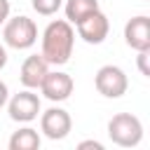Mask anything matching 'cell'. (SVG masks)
Here are the masks:
<instances>
[{"instance_id": "9c48e42d", "label": "cell", "mask_w": 150, "mask_h": 150, "mask_svg": "<svg viewBox=\"0 0 150 150\" xmlns=\"http://www.w3.org/2000/svg\"><path fill=\"white\" fill-rule=\"evenodd\" d=\"M124 42L136 52L150 49V19L143 14L129 19L124 23Z\"/></svg>"}, {"instance_id": "277c9868", "label": "cell", "mask_w": 150, "mask_h": 150, "mask_svg": "<svg viewBox=\"0 0 150 150\" xmlns=\"http://www.w3.org/2000/svg\"><path fill=\"white\" fill-rule=\"evenodd\" d=\"M94 87L101 96L105 98H120L127 94L129 89V80H127V73L120 68V66H101L96 70V77H94Z\"/></svg>"}, {"instance_id": "8fae6325", "label": "cell", "mask_w": 150, "mask_h": 150, "mask_svg": "<svg viewBox=\"0 0 150 150\" xmlns=\"http://www.w3.org/2000/svg\"><path fill=\"white\" fill-rule=\"evenodd\" d=\"M40 143H42V138H40L38 129H33V127H21V129H16V131L9 136L7 148H9V150H38Z\"/></svg>"}, {"instance_id": "8992f818", "label": "cell", "mask_w": 150, "mask_h": 150, "mask_svg": "<svg viewBox=\"0 0 150 150\" xmlns=\"http://www.w3.org/2000/svg\"><path fill=\"white\" fill-rule=\"evenodd\" d=\"M73 129V120L68 115V110L52 105L45 112H40V131L49 138V141H63Z\"/></svg>"}, {"instance_id": "7c38bea8", "label": "cell", "mask_w": 150, "mask_h": 150, "mask_svg": "<svg viewBox=\"0 0 150 150\" xmlns=\"http://www.w3.org/2000/svg\"><path fill=\"white\" fill-rule=\"evenodd\" d=\"M96 9H101L98 7V0H66V5H63L66 21L73 23V26H77L84 16H89Z\"/></svg>"}, {"instance_id": "7a4b0ae2", "label": "cell", "mask_w": 150, "mask_h": 150, "mask_svg": "<svg viewBox=\"0 0 150 150\" xmlns=\"http://www.w3.org/2000/svg\"><path fill=\"white\" fill-rule=\"evenodd\" d=\"M108 136L120 148H136L143 141V122L131 112H117L108 122Z\"/></svg>"}, {"instance_id": "52a82bcc", "label": "cell", "mask_w": 150, "mask_h": 150, "mask_svg": "<svg viewBox=\"0 0 150 150\" xmlns=\"http://www.w3.org/2000/svg\"><path fill=\"white\" fill-rule=\"evenodd\" d=\"M73 89H75V82L63 70H47V75H45V80L40 84L42 96L47 101H52V103H61V101L70 98Z\"/></svg>"}, {"instance_id": "ac0fdd59", "label": "cell", "mask_w": 150, "mask_h": 150, "mask_svg": "<svg viewBox=\"0 0 150 150\" xmlns=\"http://www.w3.org/2000/svg\"><path fill=\"white\" fill-rule=\"evenodd\" d=\"M7 66V49H5V45L0 42V70Z\"/></svg>"}, {"instance_id": "ba28073f", "label": "cell", "mask_w": 150, "mask_h": 150, "mask_svg": "<svg viewBox=\"0 0 150 150\" xmlns=\"http://www.w3.org/2000/svg\"><path fill=\"white\" fill-rule=\"evenodd\" d=\"M75 28H77V35L87 45H101L108 38V33H110V21H108V16L101 9H96L89 16H84Z\"/></svg>"}, {"instance_id": "3957f363", "label": "cell", "mask_w": 150, "mask_h": 150, "mask_svg": "<svg viewBox=\"0 0 150 150\" xmlns=\"http://www.w3.org/2000/svg\"><path fill=\"white\" fill-rule=\"evenodd\" d=\"M2 40L12 49H30L38 42V26L30 16H9L2 23Z\"/></svg>"}, {"instance_id": "5b68a950", "label": "cell", "mask_w": 150, "mask_h": 150, "mask_svg": "<svg viewBox=\"0 0 150 150\" xmlns=\"http://www.w3.org/2000/svg\"><path fill=\"white\" fill-rule=\"evenodd\" d=\"M7 112H9V120L19 122V124H28L33 120H38V115L42 112V103H40V96L33 94V89H23L19 94H14L12 98H7Z\"/></svg>"}, {"instance_id": "30bf717a", "label": "cell", "mask_w": 150, "mask_h": 150, "mask_svg": "<svg viewBox=\"0 0 150 150\" xmlns=\"http://www.w3.org/2000/svg\"><path fill=\"white\" fill-rule=\"evenodd\" d=\"M47 70H49V63L45 61V56H42V54H30V56H26L23 63H21L19 80H21V84H23L26 89H40Z\"/></svg>"}, {"instance_id": "2e32d148", "label": "cell", "mask_w": 150, "mask_h": 150, "mask_svg": "<svg viewBox=\"0 0 150 150\" xmlns=\"http://www.w3.org/2000/svg\"><path fill=\"white\" fill-rule=\"evenodd\" d=\"M9 9H12L9 7V0H0V26L9 19Z\"/></svg>"}, {"instance_id": "e0dca14e", "label": "cell", "mask_w": 150, "mask_h": 150, "mask_svg": "<svg viewBox=\"0 0 150 150\" xmlns=\"http://www.w3.org/2000/svg\"><path fill=\"white\" fill-rule=\"evenodd\" d=\"M7 98H9V89H7V84L0 80V108L7 103Z\"/></svg>"}, {"instance_id": "9a60e30c", "label": "cell", "mask_w": 150, "mask_h": 150, "mask_svg": "<svg viewBox=\"0 0 150 150\" xmlns=\"http://www.w3.org/2000/svg\"><path fill=\"white\" fill-rule=\"evenodd\" d=\"M77 150H103V143H101V141H94V138H89V141H82V143H77Z\"/></svg>"}, {"instance_id": "4fadbf2b", "label": "cell", "mask_w": 150, "mask_h": 150, "mask_svg": "<svg viewBox=\"0 0 150 150\" xmlns=\"http://www.w3.org/2000/svg\"><path fill=\"white\" fill-rule=\"evenodd\" d=\"M30 5L40 16H52L63 7V0H30Z\"/></svg>"}, {"instance_id": "5bb4252c", "label": "cell", "mask_w": 150, "mask_h": 150, "mask_svg": "<svg viewBox=\"0 0 150 150\" xmlns=\"http://www.w3.org/2000/svg\"><path fill=\"white\" fill-rule=\"evenodd\" d=\"M148 59H150V49L138 52V56H136V61H138V70H141V75H145V77H150V66H148Z\"/></svg>"}, {"instance_id": "6da1fadb", "label": "cell", "mask_w": 150, "mask_h": 150, "mask_svg": "<svg viewBox=\"0 0 150 150\" xmlns=\"http://www.w3.org/2000/svg\"><path fill=\"white\" fill-rule=\"evenodd\" d=\"M75 47V28L66 19L49 21L47 28L42 30V49L40 54L49 66H63L70 61Z\"/></svg>"}]
</instances>
